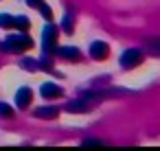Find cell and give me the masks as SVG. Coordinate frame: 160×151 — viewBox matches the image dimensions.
<instances>
[{"label":"cell","instance_id":"cell-1","mask_svg":"<svg viewBox=\"0 0 160 151\" xmlns=\"http://www.w3.org/2000/svg\"><path fill=\"white\" fill-rule=\"evenodd\" d=\"M33 46V42L27 35H9L5 44H0V51H9V53H22L29 51Z\"/></svg>","mask_w":160,"mask_h":151},{"label":"cell","instance_id":"cell-2","mask_svg":"<svg viewBox=\"0 0 160 151\" xmlns=\"http://www.w3.org/2000/svg\"><path fill=\"white\" fill-rule=\"evenodd\" d=\"M142 59H145V55H142L140 48H127V51L121 55V66H123V68H136Z\"/></svg>","mask_w":160,"mask_h":151},{"label":"cell","instance_id":"cell-3","mask_svg":"<svg viewBox=\"0 0 160 151\" xmlns=\"http://www.w3.org/2000/svg\"><path fill=\"white\" fill-rule=\"evenodd\" d=\"M108 55H110V46H108L103 40H94V42L90 44V57H92V59L103 61V59H108Z\"/></svg>","mask_w":160,"mask_h":151},{"label":"cell","instance_id":"cell-4","mask_svg":"<svg viewBox=\"0 0 160 151\" xmlns=\"http://www.w3.org/2000/svg\"><path fill=\"white\" fill-rule=\"evenodd\" d=\"M57 33H59V29H57V27H53V24H48V27L44 29V33H42L44 51H51V48H55V46H57Z\"/></svg>","mask_w":160,"mask_h":151},{"label":"cell","instance_id":"cell-5","mask_svg":"<svg viewBox=\"0 0 160 151\" xmlns=\"http://www.w3.org/2000/svg\"><path fill=\"white\" fill-rule=\"evenodd\" d=\"M40 94H42L44 99H57V96H62V94H64V90H62L57 83H51V81H46V83H42V88H40Z\"/></svg>","mask_w":160,"mask_h":151},{"label":"cell","instance_id":"cell-6","mask_svg":"<svg viewBox=\"0 0 160 151\" xmlns=\"http://www.w3.org/2000/svg\"><path fill=\"white\" fill-rule=\"evenodd\" d=\"M31 101H33V92H31V88H20L18 94H16V105H18V107H29Z\"/></svg>","mask_w":160,"mask_h":151},{"label":"cell","instance_id":"cell-7","mask_svg":"<svg viewBox=\"0 0 160 151\" xmlns=\"http://www.w3.org/2000/svg\"><path fill=\"white\" fill-rule=\"evenodd\" d=\"M92 107V103H90V99H79V101H70L68 105H66V110L68 112H77V114H83V112H88Z\"/></svg>","mask_w":160,"mask_h":151},{"label":"cell","instance_id":"cell-8","mask_svg":"<svg viewBox=\"0 0 160 151\" xmlns=\"http://www.w3.org/2000/svg\"><path fill=\"white\" fill-rule=\"evenodd\" d=\"M57 114H59V110L53 107V105H42V107L33 110V116L35 118H57Z\"/></svg>","mask_w":160,"mask_h":151},{"label":"cell","instance_id":"cell-9","mask_svg":"<svg viewBox=\"0 0 160 151\" xmlns=\"http://www.w3.org/2000/svg\"><path fill=\"white\" fill-rule=\"evenodd\" d=\"M55 53L64 59H79V48H72V46H55Z\"/></svg>","mask_w":160,"mask_h":151},{"label":"cell","instance_id":"cell-10","mask_svg":"<svg viewBox=\"0 0 160 151\" xmlns=\"http://www.w3.org/2000/svg\"><path fill=\"white\" fill-rule=\"evenodd\" d=\"M145 48L151 53V55H156V57H160V37H151V40H147V44H145Z\"/></svg>","mask_w":160,"mask_h":151},{"label":"cell","instance_id":"cell-11","mask_svg":"<svg viewBox=\"0 0 160 151\" xmlns=\"http://www.w3.org/2000/svg\"><path fill=\"white\" fill-rule=\"evenodd\" d=\"M9 27H13V16L0 13V29H9Z\"/></svg>","mask_w":160,"mask_h":151},{"label":"cell","instance_id":"cell-12","mask_svg":"<svg viewBox=\"0 0 160 151\" xmlns=\"http://www.w3.org/2000/svg\"><path fill=\"white\" fill-rule=\"evenodd\" d=\"M29 18L27 16H18V18H13V27H18V29H29Z\"/></svg>","mask_w":160,"mask_h":151},{"label":"cell","instance_id":"cell-13","mask_svg":"<svg viewBox=\"0 0 160 151\" xmlns=\"http://www.w3.org/2000/svg\"><path fill=\"white\" fill-rule=\"evenodd\" d=\"M62 29H64L66 33H72V16H70V13H66V16H64V22H62Z\"/></svg>","mask_w":160,"mask_h":151},{"label":"cell","instance_id":"cell-14","mask_svg":"<svg viewBox=\"0 0 160 151\" xmlns=\"http://www.w3.org/2000/svg\"><path fill=\"white\" fill-rule=\"evenodd\" d=\"M0 116H5V118H11V116H13V110H11V105H7V103H0Z\"/></svg>","mask_w":160,"mask_h":151},{"label":"cell","instance_id":"cell-15","mask_svg":"<svg viewBox=\"0 0 160 151\" xmlns=\"http://www.w3.org/2000/svg\"><path fill=\"white\" fill-rule=\"evenodd\" d=\"M38 9H40V11H42V16H44V18H46V20H53V11H51V9H48V7H46V5H44V2H42V5H40V7H38Z\"/></svg>","mask_w":160,"mask_h":151},{"label":"cell","instance_id":"cell-16","mask_svg":"<svg viewBox=\"0 0 160 151\" xmlns=\"http://www.w3.org/2000/svg\"><path fill=\"white\" fill-rule=\"evenodd\" d=\"M90 144H101L99 140H94V138H88V140H83V147H90Z\"/></svg>","mask_w":160,"mask_h":151},{"label":"cell","instance_id":"cell-17","mask_svg":"<svg viewBox=\"0 0 160 151\" xmlns=\"http://www.w3.org/2000/svg\"><path fill=\"white\" fill-rule=\"evenodd\" d=\"M27 5H31V7H40V5H42V0H27Z\"/></svg>","mask_w":160,"mask_h":151}]
</instances>
